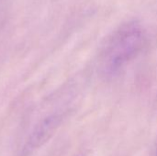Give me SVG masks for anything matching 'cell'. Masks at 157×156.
Wrapping results in <instances>:
<instances>
[{
    "label": "cell",
    "mask_w": 157,
    "mask_h": 156,
    "mask_svg": "<svg viewBox=\"0 0 157 156\" xmlns=\"http://www.w3.org/2000/svg\"><path fill=\"white\" fill-rule=\"evenodd\" d=\"M62 120L63 116L60 114H51L40 120L30 131L20 156H29L46 143L58 129Z\"/></svg>",
    "instance_id": "cell-2"
},
{
    "label": "cell",
    "mask_w": 157,
    "mask_h": 156,
    "mask_svg": "<svg viewBox=\"0 0 157 156\" xmlns=\"http://www.w3.org/2000/svg\"><path fill=\"white\" fill-rule=\"evenodd\" d=\"M145 43V33L135 22L127 23L113 33L101 54V68L106 75L120 72L141 51Z\"/></svg>",
    "instance_id": "cell-1"
}]
</instances>
